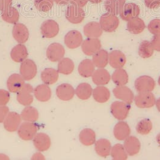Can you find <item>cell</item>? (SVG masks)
Returning a JSON list of instances; mask_svg holds the SVG:
<instances>
[{"instance_id":"obj_1","label":"cell","mask_w":160,"mask_h":160,"mask_svg":"<svg viewBox=\"0 0 160 160\" xmlns=\"http://www.w3.org/2000/svg\"><path fill=\"white\" fill-rule=\"evenodd\" d=\"M66 19L72 24H80L85 18V12L80 6L73 3L70 4L65 12Z\"/></svg>"},{"instance_id":"obj_2","label":"cell","mask_w":160,"mask_h":160,"mask_svg":"<svg viewBox=\"0 0 160 160\" xmlns=\"http://www.w3.org/2000/svg\"><path fill=\"white\" fill-rule=\"evenodd\" d=\"M119 23V19L116 15L109 13L102 15L99 20V24L102 30L107 32L115 31L118 28Z\"/></svg>"},{"instance_id":"obj_3","label":"cell","mask_w":160,"mask_h":160,"mask_svg":"<svg viewBox=\"0 0 160 160\" xmlns=\"http://www.w3.org/2000/svg\"><path fill=\"white\" fill-rule=\"evenodd\" d=\"M129 104L124 102H113L110 107L111 112L116 119L122 121L126 118L130 110Z\"/></svg>"},{"instance_id":"obj_4","label":"cell","mask_w":160,"mask_h":160,"mask_svg":"<svg viewBox=\"0 0 160 160\" xmlns=\"http://www.w3.org/2000/svg\"><path fill=\"white\" fill-rule=\"evenodd\" d=\"M134 86L138 92H148L154 89L156 83L152 78L149 76H141L135 81Z\"/></svg>"},{"instance_id":"obj_5","label":"cell","mask_w":160,"mask_h":160,"mask_svg":"<svg viewBox=\"0 0 160 160\" xmlns=\"http://www.w3.org/2000/svg\"><path fill=\"white\" fill-rule=\"evenodd\" d=\"M38 130L36 124L30 122H25L20 125L18 129V134L23 140H31L36 136Z\"/></svg>"},{"instance_id":"obj_6","label":"cell","mask_w":160,"mask_h":160,"mask_svg":"<svg viewBox=\"0 0 160 160\" xmlns=\"http://www.w3.org/2000/svg\"><path fill=\"white\" fill-rule=\"evenodd\" d=\"M37 68L35 62L29 59H26L21 62L20 74L25 80L33 79L37 74Z\"/></svg>"},{"instance_id":"obj_7","label":"cell","mask_w":160,"mask_h":160,"mask_svg":"<svg viewBox=\"0 0 160 160\" xmlns=\"http://www.w3.org/2000/svg\"><path fill=\"white\" fill-rule=\"evenodd\" d=\"M65 49L63 46L58 43H53L49 45L46 49V57L51 62H56L63 58Z\"/></svg>"},{"instance_id":"obj_8","label":"cell","mask_w":160,"mask_h":160,"mask_svg":"<svg viewBox=\"0 0 160 160\" xmlns=\"http://www.w3.org/2000/svg\"><path fill=\"white\" fill-rule=\"evenodd\" d=\"M134 102L139 108H151L155 104L156 98L151 92H140L135 97Z\"/></svg>"},{"instance_id":"obj_9","label":"cell","mask_w":160,"mask_h":160,"mask_svg":"<svg viewBox=\"0 0 160 160\" xmlns=\"http://www.w3.org/2000/svg\"><path fill=\"white\" fill-rule=\"evenodd\" d=\"M33 87L29 83H25L21 90L18 92L17 100L23 106H28L33 102Z\"/></svg>"},{"instance_id":"obj_10","label":"cell","mask_w":160,"mask_h":160,"mask_svg":"<svg viewBox=\"0 0 160 160\" xmlns=\"http://www.w3.org/2000/svg\"><path fill=\"white\" fill-rule=\"evenodd\" d=\"M58 23L52 19L44 21L40 26V31L42 36L46 38H52L57 36L59 32Z\"/></svg>"},{"instance_id":"obj_11","label":"cell","mask_w":160,"mask_h":160,"mask_svg":"<svg viewBox=\"0 0 160 160\" xmlns=\"http://www.w3.org/2000/svg\"><path fill=\"white\" fill-rule=\"evenodd\" d=\"M81 46L83 52L88 56H93L101 49V41L98 38H88Z\"/></svg>"},{"instance_id":"obj_12","label":"cell","mask_w":160,"mask_h":160,"mask_svg":"<svg viewBox=\"0 0 160 160\" xmlns=\"http://www.w3.org/2000/svg\"><path fill=\"white\" fill-rule=\"evenodd\" d=\"M140 13V8L137 4L133 2H128L124 5L120 13V18L125 21H129L137 18Z\"/></svg>"},{"instance_id":"obj_13","label":"cell","mask_w":160,"mask_h":160,"mask_svg":"<svg viewBox=\"0 0 160 160\" xmlns=\"http://www.w3.org/2000/svg\"><path fill=\"white\" fill-rule=\"evenodd\" d=\"M83 42V36L78 30H71L69 31L65 37L66 46L71 49L78 48L81 45Z\"/></svg>"},{"instance_id":"obj_14","label":"cell","mask_w":160,"mask_h":160,"mask_svg":"<svg viewBox=\"0 0 160 160\" xmlns=\"http://www.w3.org/2000/svg\"><path fill=\"white\" fill-rule=\"evenodd\" d=\"M21 121V115L16 112H8L4 121V127L8 132H15L19 128Z\"/></svg>"},{"instance_id":"obj_15","label":"cell","mask_w":160,"mask_h":160,"mask_svg":"<svg viewBox=\"0 0 160 160\" xmlns=\"http://www.w3.org/2000/svg\"><path fill=\"white\" fill-rule=\"evenodd\" d=\"M12 35L14 39L18 43H25L29 40V31L24 24L17 23L13 27Z\"/></svg>"},{"instance_id":"obj_16","label":"cell","mask_w":160,"mask_h":160,"mask_svg":"<svg viewBox=\"0 0 160 160\" xmlns=\"http://www.w3.org/2000/svg\"><path fill=\"white\" fill-rule=\"evenodd\" d=\"M113 92L116 98L129 104L132 103L134 99V95L132 91L125 85L118 86L114 88Z\"/></svg>"},{"instance_id":"obj_17","label":"cell","mask_w":160,"mask_h":160,"mask_svg":"<svg viewBox=\"0 0 160 160\" xmlns=\"http://www.w3.org/2000/svg\"><path fill=\"white\" fill-rule=\"evenodd\" d=\"M33 144L40 152H44L48 150L51 145V138L49 136L44 132L36 134L33 138Z\"/></svg>"},{"instance_id":"obj_18","label":"cell","mask_w":160,"mask_h":160,"mask_svg":"<svg viewBox=\"0 0 160 160\" xmlns=\"http://www.w3.org/2000/svg\"><path fill=\"white\" fill-rule=\"evenodd\" d=\"M126 62V58L122 51H111L109 54V63L111 67L118 69L124 67Z\"/></svg>"},{"instance_id":"obj_19","label":"cell","mask_w":160,"mask_h":160,"mask_svg":"<svg viewBox=\"0 0 160 160\" xmlns=\"http://www.w3.org/2000/svg\"><path fill=\"white\" fill-rule=\"evenodd\" d=\"M75 93L72 86L69 83H63L58 85L56 89V94L59 99L62 101L72 100Z\"/></svg>"},{"instance_id":"obj_20","label":"cell","mask_w":160,"mask_h":160,"mask_svg":"<svg viewBox=\"0 0 160 160\" xmlns=\"http://www.w3.org/2000/svg\"><path fill=\"white\" fill-rule=\"evenodd\" d=\"M29 52L26 46L23 44H18L14 46L10 52V57L17 63L22 62L27 58Z\"/></svg>"},{"instance_id":"obj_21","label":"cell","mask_w":160,"mask_h":160,"mask_svg":"<svg viewBox=\"0 0 160 160\" xmlns=\"http://www.w3.org/2000/svg\"><path fill=\"white\" fill-rule=\"evenodd\" d=\"M124 148L128 155L134 156L139 153L141 149V143L136 137L129 136L124 142Z\"/></svg>"},{"instance_id":"obj_22","label":"cell","mask_w":160,"mask_h":160,"mask_svg":"<svg viewBox=\"0 0 160 160\" xmlns=\"http://www.w3.org/2000/svg\"><path fill=\"white\" fill-rule=\"evenodd\" d=\"M25 84L24 79L21 74L15 73L8 78L7 86L8 89L11 92H18Z\"/></svg>"},{"instance_id":"obj_23","label":"cell","mask_w":160,"mask_h":160,"mask_svg":"<svg viewBox=\"0 0 160 160\" xmlns=\"http://www.w3.org/2000/svg\"><path fill=\"white\" fill-rule=\"evenodd\" d=\"M83 32L84 36L88 38H99L102 36L103 30L99 23L93 21L88 22L84 25Z\"/></svg>"},{"instance_id":"obj_24","label":"cell","mask_w":160,"mask_h":160,"mask_svg":"<svg viewBox=\"0 0 160 160\" xmlns=\"http://www.w3.org/2000/svg\"><path fill=\"white\" fill-rule=\"evenodd\" d=\"M113 134L115 138L118 140H124L131 134V128L128 124L124 121L117 122L113 130Z\"/></svg>"},{"instance_id":"obj_25","label":"cell","mask_w":160,"mask_h":160,"mask_svg":"<svg viewBox=\"0 0 160 160\" xmlns=\"http://www.w3.org/2000/svg\"><path fill=\"white\" fill-rule=\"evenodd\" d=\"M92 76L93 83L98 86L107 85L111 79L109 72L104 68H100L95 70Z\"/></svg>"},{"instance_id":"obj_26","label":"cell","mask_w":160,"mask_h":160,"mask_svg":"<svg viewBox=\"0 0 160 160\" xmlns=\"http://www.w3.org/2000/svg\"><path fill=\"white\" fill-rule=\"evenodd\" d=\"M95 149L96 153L101 157H107L109 156L111 145L109 140L106 138H101L95 142Z\"/></svg>"},{"instance_id":"obj_27","label":"cell","mask_w":160,"mask_h":160,"mask_svg":"<svg viewBox=\"0 0 160 160\" xmlns=\"http://www.w3.org/2000/svg\"><path fill=\"white\" fill-rule=\"evenodd\" d=\"M125 2L126 0H105L104 8L107 13L117 16L120 14Z\"/></svg>"},{"instance_id":"obj_28","label":"cell","mask_w":160,"mask_h":160,"mask_svg":"<svg viewBox=\"0 0 160 160\" xmlns=\"http://www.w3.org/2000/svg\"><path fill=\"white\" fill-rule=\"evenodd\" d=\"M51 88L46 84H42L37 86L34 89V95L38 101L46 102L51 97Z\"/></svg>"},{"instance_id":"obj_29","label":"cell","mask_w":160,"mask_h":160,"mask_svg":"<svg viewBox=\"0 0 160 160\" xmlns=\"http://www.w3.org/2000/svg\"><path fill=\"white\" fill-rule=\"evenodd\" d=\"M95 66L92 60L86 59L80 62L78 71L81 76L88 78L92 76L95 72Z\"/></svg>"},{"instance_id":"obj_30","label":"cell","mask_w":160,"mask_h":160,"mask_svg":"<svg viewBox=\"0 0 160 160\" xmlns=\"http://www.w3.org/2000/svg\"><path fill=\"white\" fill-rule=\"evenodd\" d=\"M145 28L146 25L144 21L138 17L128 21L127 29L132 34H139Z\"/></svg>"},{"instance_id":"obj_31","label":"cell","mask_w":160,"mask_h":160,"mask_svg":"<svg viewBox=\"0 0 160 160\" xmlns=\"http://www.w3.org/2000/svg\"><path fill=\"white\" fill-rule=\"evenodd\" d=\"M109 53L104 49H100L93 55L92 61L98 68H105L109 64Z\"/></svg>"},{"instance_id":"obj_32","label":"cell","mask_w":160,"mask_h":160,"mask_svg":"<svg viewBox=\"0 0 160 160\" xmlns=\"http://www.w3.org/2000/svg\"><path fill=\"white\" fill-rule=\"evenodd\" d=\"M18 10L12 6L6 8L1 13V18L4 22L11 24L17 23L19 19Z\"/></svg>"},{"instance_id":"obj_33","label":"cell","mask_w":160,"mask_h":160,"mask_svg":"<svg viewBox=\"0 0 160 160\" xmlns=\"http://www.w3.org/2000/svg\"><path fill=\"white\" fill-rule=\"evenodd\" d=\"M93 97L96 102L104 103L109 101L110 97L109 90L105 87L98 86L93 90Z\"/></svg>"},{"instance_id":"obj_34","label":"cell","mask_w":160,"mask_h":160,"mask_svg":"<svg viewBox=\"0 0 160 160\" xmlns=\"http://www.w3.org/2000/svg\"><path fill=\"white\" fill-rule=\"evenodd\" d=\"M58 79V70L52 68L44 69L41 73V79L45 84L48 85L55 83Z\"/></svg>"},{"instance_id":"obj_35","label":"cell","mask_w":160,"mask_h":160,"mask_svg":"<svg viewBox=\"0 0 160 160\" xmlns=\"http://www.w3.org/2000/svg\"><path fill=\"white\" fill-rule=\"evenodd\" d=\"M80 142L84 146L92 145L96 142L95 131L90 128H85L80 132L79 135Z\"/></svg>"},{"instance_id":"obj_36","label":"cell","mask_w":160,"mask_h":160,"mask_svg":"<svg viewBox=\"0 0 160 160\" xmlns=\"http://www.w3.org/2000/svg\"><path fill=\"white\" fill-rule=\"evenodd\" d=\"M93 89L90 84L88 83H82L80 84L75 90L77 96L83 100H86L92 96Z\"/></svg>"},{"instance_id":"obj_37","label":"cell","mask_w":160,"mask_h":160,"mask_svg":"<svg viewBox=\"0 0 160 160\" xmlns=\"http://www.w3.org/2000/svg\"><path fill=\"white\" fill-rule=\"evenodd\" d=\"M75 68L74 62L71 59L63 58L58 61V73L65 75H69L72 73Z\"/></svg>"},{"instance_id":"obj_38","label":"cell","mask_w":160,"mask_h":160,"mask_svg":"<svg viewBox=\"0 0 160 160\" xmlns=\"http://www.w3.org/2000/svg\"><path fill=\"white\" fill-rule=\"evenodd\" d=\"M112 80L117 86L125 85L129 80L128 74L124 69H116L112 74Z\"/></svg>"},{"instance_id":"obj_39","label":"cell","mask_w":160,"mask_h":160,"mask_svg":"<svg viewBox=\"0 0 160 160\" xmlns=\"http://www.w3.org/2000/svg\"><path fill=\"white\" fill-rule=\"evenodd\" d=\"M154 49L151 42L143 40L139 46L138 55L142 58H149L152 56Z\"/></svg>"},{"instance_id":"obj_40","label":"cell","mask_w":160,"mask_h":160,"mask_svg":"<svg viewBox=\"0 0 160 160\" xmlns=\"http://www.w3.org/2000/svg\"><path fill=\"white\" fill-rule=\"evenodd\" d=\"M21 117L25 121L34 122L39 118V112L36 108L28 106L22 110Z\"/></svg>"},{"instance_id":"obj_41","label":"cell","mask_w":160,"mask_h":160,"mask_svg":"<svg viewBox=\"0 0 160 160\" xmlns=\"http://www.w3.org/2000/svg\"><path fill=\"white\" fill-rule=\"evenodd\" d=\"M110 153L113 160H126L128 159V154L125 148L120 143H117L111 147Z\"/></svg>"},{"instance_id":"obj_42","label":"cell","mask_w":160,"mask_h":160,"mask_svg":"<svg viewBox=\"0 0 160 160\" xmlns=\"http://www.w3.org/2000/svg\"><path fill=\"white\" fill-rule=\"evenodd\" d=\"M54 0H34V5L37 10L43 13L51 11L54 6Z\"/></svg>"},{"instance_id":"obj_43","label":"cell","mask_w":160,"mask_h":160,"mask_svg":"<svg viewBox=\"0 0 160 160\" xmlns=\"http://www.w3.org/2000/svg\"><path fill=\"white\" fill-rule=\"evenodd\" d=\"M152 130V123L149 119H143L136 126V131L139 134L145 136L151 132Z\"/></svg>"},{"instance_id":"obj_44","label":"cell","mask_w":160,"mask_h":160,"mask_svg":"<svg viewBox=\"0 0 160 160\" xmlns=\"http://www.w3.org/2000/svg\"><path fill=\"white\" fill-rule=\"evenodd\" d=\"M147 29L153 35L160 34V19H154L151 21L147 25Z\"/></svg>"},{"instance_id":"obj_45","label":"cell","mask_w":160,"mask_h":160,"mask_svg":"<svg viewBox=\"0 0 160 160\" xmlns=\"http://www.w3.org/2000/svg\"><path fill=\"white\" fill-rule=\"evenodd\" d=\"M9 100V92L4 89H0V106H6Z\"/></svg>"},{"instance_id":"obj_46","label":"cell","mask_w":160,"mask_h":160,"mask_svg":"<svg viewBox=\"0 0 160 160\" xmlns=\"http://www.w3.org/2000/svg\"><path fill=\"white\" fill-rule=\"evenodd\" d=\"M145 6L149 9H157L160 8V0H144Z\"/></svg>"},{"instance_id":"obj_47","label":"cell","mask_w":160,"mask_h":160,"mask_svg":"<svg viewBox=\"0 0 160 160\" xmlns=\"http://www.w3.org/2000/svg\"><path fill=\"white\" fill-rule=\"evenodd\" d=\"M154 51L160 52V34L154 35L151 41Z\"/></svg>"},{"instance_id":"obj_48","label":"cell","mask_w":160,"mask_h":160,"mask_svg":"<svg viewBox=\"0 0 160 160\" xmlns=\"http://www.w3.org/2000/svg\"><path fill=\"white\" fill-rule=\"evenodd\" d=\"M9 112L8 108L6 106H0V123L4 122V121Z\"/></svg>"},{"instance_id":"obj_49","label":"cell","mask_w":160,"mask_h":160,"mask_svg":"<svg viewBox=\"0 0 160 160\" xmlns=\"http://www.w3.org/2000/svg\"><path fill=\"white\" fill-rule=\"evenodd\" d=\"M13 0H0V12H3L6 8L11 7Z\"/></svg>"},{"instance_id":"obj_50","label":"cell","mask_w":160,"mask_h":160,"mask_svg":"<svg viewBox=\"0 0 160 160\" xmlns=\"http://www.w3.org/2000/svg\"><path fill=\"white\" fill-rule=\"evenodd\" d=\"M70 1L71 3L77 4L81 8H83L88 4V0H71Z\"/></svg>"},{"instance_id":"obj_51","label":"cell","mask_w":160,"mask_h":160,"mask_svg":"<svg viewBox=\"0 0 160 160\" xmlns=\"http://www.w3.org/2000/svg\"><path fill=\"white\" fill-rule=\"evenodd\" d=\"M45 158L41 153H36L31 158V160H45Z\"/></svg>"},{"instance_id":"obj_52","label":"cell","mask_w":160,"mask_h":160,"mask_svg":"<svg viewBox=\"0 0 160 160\" xmlns=\"http://www.w3.org/2000/svg\"><path fill=\"white\" fill-rule=\"evenodd\" d=\"M71 0H54V1L58 5L67 4Z\"/></svg>"},{"instance_id":"obj_53","label":"cell","mask_w":160,"mask_h":160,"mask_svg":"<svg viewBox=\"0 0 160 160\" xmlns=\"http://www.w3.org/2000/svg\"><path fill=\"white\" fill-rule=\"evenodd\" d=\"M9 159L10 158L7 155L3 153H0V160H9Z\"/></svg>"},{"instance_id":"obj_54","label":"cell","mask_w":160,"mask_h":160,"mask_svg":"<svg viewBox=\"0 0 160 160\" xmlns=\"http://www.w3.org/2000/svg\"><path fill=\"white\" fill-rule=\"evenodd\" d=\"M104 0H88L92 4H99L102 2Z\"/></svg>"},{"instance_id":"obj_55","label":"cell","mask_w":160,"mask_h":160,"mask_svg":"<svg viewBox=\"0 0 160 160\" xmlns=\"http://www.w3.org/2000/svg\"><path fill=\"white\" fill-rule=\"evenodd\" d=\"M156 106L158 110L160 112V98H159L157 101H156Z\"/></svg>"},{"instance_id":"obj_56","label":"cell","mask_w":160,"mask_h":160,"mask_svg":"<svg viewBox=\"0 0 160 160\" xmlns=\"http://www.w3.org/2000/svg\"><path fill=\"white\" fill-rule=\"evenodd\" d=\"M156 140H157V143H158V145L160 146V133H159V134L157 136Z\"/></svg>"},{"instance_id":"obj_57","label":"cell","mask_w":160,"mask_h":160,"mask_svg":"<svg viewBox=\"0 0 160 160\" xmlns=\"http://www.w3.org/2000/svg\"><path fill=\"white\" fill-rule=\"evenodd\" d=\"M158 84L160 85V76L159 77V79H158Z\"/></svg>"}]
</instances>
